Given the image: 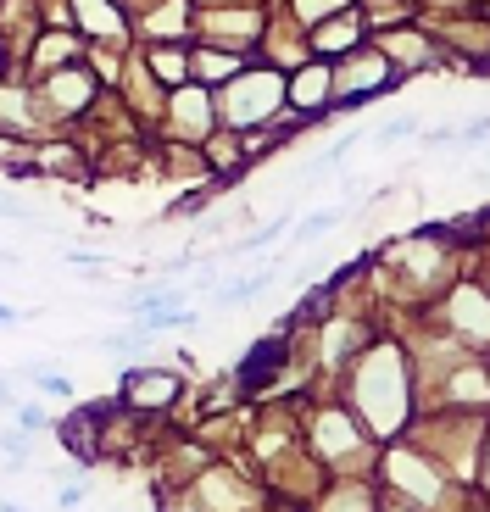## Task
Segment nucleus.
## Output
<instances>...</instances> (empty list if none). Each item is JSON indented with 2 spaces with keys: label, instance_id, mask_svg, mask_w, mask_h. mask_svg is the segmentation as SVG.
<instances>
[{
  "label": "nucleus",
  "instance_id": "1",
  "mask_svg": "<svg viewBox=\"0 0 490 512\" xmlns=\"http://www.w3.org/2000/svg\"><path fill=\"white\" fill-rule=\"evenodd\" d=\"M129 396L140 401V407H162V401L179 396V379H168V373H151V368H134V373H129Z\"/></svg>",
  "mask_w": 490,
  "mask_h": 512
},
{
  "label": "nucleus",
  "instance_id": "2",
  "mask_svg": "<svg viewBox=\"0 0 490 512\" xmlns=\"http://www.w3.org/2000/svg\"><path fill=\"white\" fill-rule=\"evenodd\" d=\"M279 273H257V279H240V284H218V307H245V301H257Z\"/></svg>",
  "mask_w": 490,
  "mask_h": 512
},
{
  "label": "nucleus",
  "instance_id": "3",
  "mask_svg": "<svg viewBox=\"0 0 490 512\" xmlns=\"http://www.w3.org/2000/svg\"><path fill=\"white\" fill-rule=\"evenodd\" d=\"M335 223H340V206H323V212H312V218H307V223H301V229H296V240L307 245V240H318V234H329V229H335Z\"/></svg>",
  "mask_w": 490,
  "mask_h": 512
},
{
  "label": "nucleus",
  "instance_id": "4",
  "mask_svg": "<svg viewBox=\"0 0 490 512\" xmlns=\"http://www.w3.org/2000/svg\"><path fill=\"white\" fill-rule=\"evenodd\" d=\"M23 373H28V379H34V384H39V390H51L56 401H67V396H73V384H67L62 373H45V368H23Z\"/></svg>",
  "mask_w": 490,
  "mask_h": 512
},
{
  "label": "nucleus",
  "instance_id": "5",
  "mask_svg": "<svg viewBox=\"0 0 490 512\" xmlns=\"http://www.w3.org/2000/svg\"><path fill=\"white\" fill-rule=\"evenodd\" d=\"M279 234H284V223H268V229H257V234H251V240H240V245H234V251H262V245H273V240H279Z\"/></svg>",
  "mask_w": 490,
  "mask_h": 512
},
{
  "label": "nucleus",
  "instance_id": "6",
  "mask_svg": "<svg viewBox=\"0 0 490 512\" xmlns=\"http://www.w3.org/2000/svg\"><path fill=\"white\" fill-rule=\"evenodd\" d=\"M0 218L28 223V218H34V206H28V201H17V195H0Z\"/></svg>",
  "mask_w": 490,
  "mask_h": 512
},
{
  "label": "nucleus",
  "instance_id": "7",
  "mask_svg": "<svg viewBox=\"0 0 490 512\" xmlns=\"http://www.w3.org/2000/svg\"><path fill=\"white\" fill-rule=\"evenodd\" d=\"M413 128H418L413 117H401V123H385V128H379L374 140H379V145H396V140H407V134H413Z\"/></svg>",
  "mask_w": 490,
  "mask_h": 512
},
{
  "label": "nucleus",
  "instance_id": "8",
  "mask_svg": "<svg viewBox=\"0 0 490 512\" xmlns=\"http://www.w3.org/2000/svg\"><path fill=\"white\" fill-rule=\"evenodd\" d=\"M485 140H490V117H479V123H468L452 145H485Z\"/></svg>",
  "mask_w": 490,
  "mask_h": 512
},
{
  "label": "nucleus",
  "instance_id": "9",
  "mask_svg": "<svg viewBox=\"0 0 490 512\" xmlns=\"http://www.w3.org/2000/svg\"><path fill=\"white\" fill-rule=\"evenodd\" d=\"M23 318H28V312H17V307H6V301H0V329H17Z\"/></svg>",
  "mask_w": 490,
  "mask_h": 512
},
{
  "label": "nucleus",
  "instance_id": "10",
  "mask_svg": "<svg viewBox=\"0 0 490 512\" xmlns=\"http://www.w3.org/2000/svg\"><path fill=\"white\" fill-rule=\"evenodd\" d=\"M17 418H23V429H45V412H39V407H23Z\"/></svg>",
  "mask_w": 490,
  "mask_h": 512
},
{
  "label": "nucleus",
  "instance_id": "11",
  "mask_svg": "<svg viewBox=\"0 0 490 512\" xmlns=\"http://www.w3.org/2000/svg\"><path fill=\"white\" fill-rule=\"evenodd\" d=\"M84 501H90L84 490H62V496H56V507H84Z\"/></svg>",
  "mask_w": 490,
  "mask_h": 512
}]
</instances>
